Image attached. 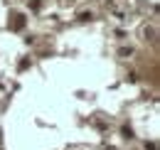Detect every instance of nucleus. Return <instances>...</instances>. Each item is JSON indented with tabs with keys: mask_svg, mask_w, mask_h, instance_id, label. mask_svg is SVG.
<instances>
[{
	"mask_svg": "<svg viewBox=\"0 0 160 150\" xmlns=\"http://www.w3.org/2000/svg\"><path fill=\"white\" fill-rule=\"evenodd\" d=\"M25 25H27V18H25L22 12H10V18H8V27H10L12 32H22Z\"/></svg>",
	"mask_w": 160,
	"mask_h": 150,
	"instance_id": "1",
	"label": "nucleus"
},
{
	"mask_svg": "<svg viewBox=\"0 0 160 150\" xmlns=\"http://www.w3.org/2000/svg\"><path fill=\"white\" fill-rule=\"evenodd\" d=\"M27 67H30V59L25 57V59H20V64H18V72H25Z\"/></svg>",
	"mask_w": 160,
	"mask_h": 150,
	"instance_id": "2",
	"label": "nucleus"
},
{
	"mask_svg": "<svg viewBox=\"0 0 160 150\" xmlns=\"http://www.w3.org/2000/svg\"><path fill=\"white\" fill-rule=\"evenodd\" d=\"M91 18H94L91 12H79V20H84V22H86V20H91Z\"/></svg>",
	"mask_w": 160,
	"mask_h": 150,
	"instance_id": "3",
	"label": "nucleus"
},
{
	"mask_svg": "<svg viewBox=\"0 0 160 150\" xmlns=\"http://www.w3.org/2000/svg\"><path fill=\"white\" fill-rule=\"evenodd\" d=\"M30 8H32V10H40L42 2H40V0H32V2H30Z\"/></svg>",
	"mask_w": 160,
	"mask_h": 150,
	"instance_id": "4",
	"label": "nucleus"
},
{
	"mask_svg": "<svg viewBox=\"0 0 160 150\" xmlns=\"http://www.w3.org/2000/svg\"><path fill=\"white\" fill-rule=\"evenodd\" d=\"M123 138H133V131H131V128H128V126H126V128H123Z\"/></svg>",
	"mask_w": 160,
	"mask_h": 150,
	"instance_id": "5",
	"label": "nucleus"
},
{
	"mask_svg": "<svg viewBox=\"0 0 160 150\" xmlns=\"http://www.w3.org/2000/svg\"><path fill=\"white\" fill-rule=\"evenodd\" d=\"M131 52H133L131 47H128V49H126V47H123V49H118V54H121V57H128V54H131Z\"/></svg>",
	"mask_w": 160,
	"mask_h": 150,
	"instance_id": "6",
	"label": "nucleus"
}]
</instances>
